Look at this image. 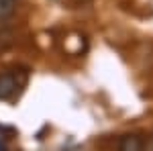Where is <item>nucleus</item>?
I'll use <instances>...</instances> for the list:
<instances>
[{
  "mask_svg": "<svg viewBox=\"0 0 153 151\" xmlns=\"http://www.w3.org/2000/svg\"><path fill=\"white\" fill-rule=\"evenodd\" d=\"M145 143L139 135H125L118 143V151H143Z\"/></svg>",
  "mask_w": 153,
  "mask_h": 151,
  "instance_id": "obj_2",
  "label": "nucleus"
},
{
  "mask_svg": "<svg viewBox=\"0 0 153 151\" xmlns=\"http://www.w3.org/2000/svg\"><path fill=\"white\" fill-rule=\"evenodd\" d=\"M16 8V0H0V21L8 19Z\"/></svg>",
  "mask_w": 153,
  "mask_h": 151,
  "instance_id": "obj_3",
  "label": "nucleus"
},
{
  "mask_svg": "<svg viewBox=\"0 0 153 151\" xmlns=\"http://www.w3.org/2000/svg\"><path fill=\"white\" fill-rule=\"evenodd\" d=\"M0 151H8V147H6V143L0 139Z\"/></svg>",
  "mask_w": 153,
  "mask_h": 151,
  "instance_id": "obj_4",
  "label": "nucleus"
},
{
  "mask_svg": "<svg viewBox=\"0 0 153 151\" xmlns=\"http://www.w3.org/2000/svg\"><path fill=\"white\" fill-rule=\"evenodd\" d=\"M147 151H153V139H151V143H149V149Z\"/></svg>",
  "mask_w": 153,
  "mask_h": 151,
  "instance_id": "obj_5",
  "label": "nucleus"
},
{
  "mask_svg": "<svg viewBox=\"0 0 153 151\" xmlns=\"http://www.w3.org/2000/svg\"><path fill=\"white\" fill-rule=\"evenodd\" d=\"M19 88L14 74H0V100H10Z\"/></svg>",
  "mask_w": 153,
  "mask_h": 151,
  "instance_id": "obj_1",
  "label": "nucleus"
}]
</instances>
